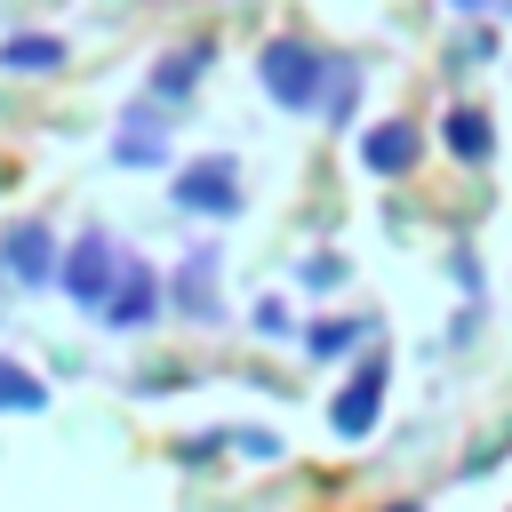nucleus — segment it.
I'll return each instance as SVG.
<instances>
[{
	"label": "nucleus",
	"mask_w": 512,
	"mask_h": 512,
	"mask_svg": "<svg viewBox=\"0 0 512 512\" xmlns=\"http://www.w3.org/2000/svg\"><path fill=\"white\" fill-rule=\"evenodd\" d=\"M344 344H352V328H344V320H328V328H312V352H344Z\"/></svg>",
	"instance_id": "3"
},
{
	"label": "nucleus",
	"mask_w": 512,
	"mask_h": 512,
	"mask_svg": "<svg viewBox=\"0 0 512 512\" xmlns=\"http://www.w3.org/2000/svg\"><path fill=\"white\" fill-rule=\"evenodd\" d=\"M0 400H8V408H40V384H32L24 368H0Z\"/></svg>",
	"instance_id": "2"
},
{
	"label": "nucleus",
	"mask_w": 512,
	"mask_h": 512,
	"mask_svg": "<svg viewBox=\"0 0 512 512\" xmlns=\"http://www.w3.org/2000/svg\"><path fill=\"white\" fill-rule=\"evenodd\" d=\"M368 408H376V368H368V376L352 384V400L336 408V424H344V432H360V424H368Z\"/></svg>",
	"instance_id": "1"
}]
</instances>
